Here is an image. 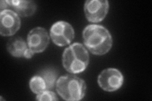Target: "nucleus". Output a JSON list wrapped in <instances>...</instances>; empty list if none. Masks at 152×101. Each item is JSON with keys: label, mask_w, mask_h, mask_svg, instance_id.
Returning a JSON list of instances; mask_svg holds the SVG:
<instances>
[{"label": "nucleus", "mask_w": 152, "mask_h": 101, "mask_svg": "<svg viewBox=\"0 0 152 101\" xmlns=\"http://www.w3.org/2000/svg\"><path fill=\"white\" fill-rule=\"evenodd\" d=\"M83 37L85 46L95 55L105 54L112 47V35L105 27L100 25H88L83 31Z\"/></svg>", "instance_id": "1"}, {"label": "nucleus", "mask_w": 152, "mask_h": 101, "mask_svg": "<svg viewBox=\"0 0 152 101\" xmlns=\"http://www.w3.org/2000/svg\"><path fill=\"white\" fill-rule=\"evenodd\" d=\"M89 62V56L86 47L80 43H74L65 49L62 55V63L65 69L70 73L83 72Z\"/></svg>", "instance_id": "2"}, {"label": "nucleus", "mask_w": 152, "mask_h": 101, "mask_svg": "<svg viewBox=\"0 0 152 101\" xmlns=\"http://www.w3.org/2000/svg\"><path fill=\"white\" fill-rule=\"evenodd\" d=\"M56 90L60 97L65 100H79L84 97L86 84L77 76L66 75L57 80Z\"/></svg>", "instance_id": "3"}, {"label": "nucleus", "mask_w": 152, "mask_h": 101, "mask_svg": "<svg viewBox=\"0 0 152 101\" xmlns=\"http://www.w3.org/2000/svg\"><path fill=\"white\" fill-rule=\"evenodd\" d=\"M50 37L56 46H67L74 39V30L69 23L58 21L51 27Z\"/></svg>", "instance_id": "4"}, {"label": "nucleus", "mask_w": 152, "mask_h": 101, "mask_svg": "<svg viewBox=\"0 0 152 101\" xmlns=\"http://www.w3.org/2000/svg\"><path fill=\"white\" fill-rule=\"evenodd\" d=\"M124 76L116 68H107L102 71L98 77L99 86L107 92H114L121 87Z\"/></svg>", "instance_id": "5"}, {"label": "nucleus", "mask_w": 152, "mask_h": 101, "mask_svg": "<svg viewBox=\"0 0 152 101\" xmlns=\"http://www.w3.org/2000/svg\"><path fill=\"white\" fill-rule=\"evenodd\" d=\"M109 3L107 0H88L84 4V13L88 20L93 23L102 21L107 16Z\"/></svg>", "instance_id": "6"}, {"label": "nucleus", "mask_w": 152, "mask_h": 101, "mask_svg": "<svg viewBox=\"0 0 152 101\" xmlns=\"http://www.w3.org/2000/svg\"><path fill=\"white\" fill-rule=\"evenodd\" d=\"M20 26V17L14 11L7 9L0 13V34L2 36H13Z\"/></svg>", "instance_id": "7"}, {"label": "nucleus", "mask_w": 152, "mask_h": 101, "mask_svg": "<svg viewBox=\"0 0 152 101\" xmlns=\"http://www.w3.org/2000/svg\"><path fill=\"white\" fill-rule=\"evenodd\" d=\"M50 42V37L47 31L42 27H36L28 33L27 43L28 47L34 53L43 52Z\"/></svg>", "instance_id": "8"}, {"label": "nucleus", "mask_w": 152, "mask_h": 101, "mask_svg": "<svg viewBox=\"0 0 152 101\" xmlns=\"http://www.w3.org/2000/svg\"><path fill=\"white\" fill-rule=\"evenodd\" d=\"M7 3L9 7L12 8L19 17L31 16L36 12L37 9L36 4L32 1L12 0L7 1Z\"/></svg>", "instance_id": "9"}, {"label": "nucleus", "mask_w": 152, "mask_h": 101, "mask_svg": "<svg viewBox=\"0 0 152 101\" xmlns=\"http://www.w3.org/2000/svg\"><path fill=\"white\" fill-rule=\"evenodd\" d=\"M7 50L13 57H23L27 49V43L20 37H12L7 43Z\"/></svg>", "instance_id": "10"}, {"label": "nucleus", "mask_w": 152, "mask_h": 101, "mask_svg": "<svg viewBox=\"0 0 152 101\" xmlns=\"http://www.w3.org/2000/svg\"><path fill=\"white\" fill-rule=\"evenodd\" d=\"M45 80L47 90H50L53 89L56 83V78L58 73L53 68H46L40 71L39 74Z\"/></svg>", "instance_id": "11"}, {"label": "nucleus", "mask_w": 152, "mask_h": 101, "mask_svg": "<svg viewBox=\"0 0 152 101\" xmlns=\"http://www.w3.org/2000/svg\"><path fill=\"white\" fill-rule=\"evenodd\" d=\"M29 86L32 92L36 94H41L47 90L45 81L39 75L32 76L30 80Z\"/></svg>", "instance_id": "12"}, {"label": "nucleus", "mask_w": 152, "mask_h": 101, "mask_svg": "<svg viewBox=\"0 0 152 101\" xmlns=\"http://www.w3.org/2000/svg\"><path fill=\"white\" fill-rule=\"evenodd\" d=\"M37 100H58L56 94L50 90H45L43 92L37 94L36 97Z\"/></svg>", "instance_id": "13"}, {"label": "nucleus", "mask_w": 152, "mask_h": 101, "mask_svg": "<svg viewBox=\"0 0 152 101\" xmlns=\"http://www.w3.org/2000/svg\"><path fill=\"white\" fill-rule=\"evenodd\" d=\"M34 54H35L34 52L28 47L27 49L25 52L24 55H23V57H26V58H27V59H29V58H31V57L33 56V55H34Z\"/></svg>", "instance_id": "14"}, {"label": "nucleus", "mask_w": 152, "mask_h": 101, "mask_svg": "<svg viewBox=\"0 0 152 101\" xmlns=\"http://www.w3.org/2000/svg\"><path fill=\"white\" fill-rule=\"evenodd\" d=\"M0 7H1V12L4 10V9H7V8L9 7L7 1H1Z\"/></svg>", "instance_id": "15"}]
</instances>
